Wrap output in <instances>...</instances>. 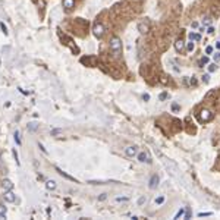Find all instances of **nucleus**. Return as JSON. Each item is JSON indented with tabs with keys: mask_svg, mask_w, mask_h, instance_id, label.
<instances>
[{
	"mask_svg": "<svg viewBox=\"0 0 220 220\" xmlns=\"http://www.w3.org/2000/svg\"><path fill=\"white\" fill-rule=\"evenodd\" d=\"M93 34L96 35L97 38H101L103 34H104V27H103L101 24H96L94 28H93Z\"/></svg>",
	"mask_w": 220,
	"mask_h": 220,
	"instance_id": "obj_4",
	"label": "nucleus"
},
{
	"mask_svg": "<svg viewBox=\"0 0 220 220\" xmlns=\"http://www.w3.org/2000/svg\"><path fill=\"white\" fill-rule=\"evenodd\" d=\"M159 182H160L159 176H157V175H153V176H151V179H150V182H148V186H150L151 189H154L156 186L159 185Z\"/></svg>",
	"mask_w": 220,
	"mask_h": 220,
	"instance_id": "obj_11",
	"label": "nucleus"
},
{
	"mask_svg": "<svg viewBox=\"0 0 220 220\" xmlns=\"http://www.w3.org/2000/svg\"><path fill=\"white\" fill-rule=\"evenodd\" d=\"M207 63H208V57H207V56H203V57L198 60V66H200V68H203L204 65H207Z\"/></svg>",
	"mask_w": 220,
	"mask_h": 220,
	"instance_id": "obj_16",
	"label": "nucleus"
},
{
	"mask_svg": "<svg viewBox=\"0 0 220 220\" xmlns=\"http://www.w3.org/2000/svg\"><path fill=\"white\" fill-rule=\"evenodd\" d=\"M0 27H1V30H3V33H4V34H7V28L4 27V24H3V22L0 24Z\"/></svg>",
	"mask_w": 220,
	"mask_h": 220,
	"instance_id": "obj_30",
	"label": "nucleus"
},
{
	"mask_svg": "<svg viewBox=\"0 0 220 220\" xmlns=\"http://www.w3.org/2000/svg\"><path fill=\"white\" fill-rule=\"evenodd\" d=\"M56 172H57V173H59L60 176H63L65 179H68V181H72V182H75V184L78 182V181H76V179L73 178V176H70V175H68L66 172H63V170H62V169H59V167H56Z\"/></svg>",
	"mask_w": 220,
	"mask_h": 220,
	"instance_id": "obj_8",
	"label": "nucleus"
},
{
	"mask_svg": "<svg viewBox=\"0 0 220 220\" xmlns=\"http://www.w3.org/2000/svg\"><path fill=\"white\" fill-rule=\"evenodd\" d=\"M128 200H129L128 197H118V198H116L118 203H120V201H128Z\"/></svg>",
	"mask_w": 220,
	"mask_h": 220,
	"instance_id": "obj_25",
	"label": "nucleus"
},
{
	"mask_svg": "<svg viewBox=\"0 0 220 220\" xmlns=\"http://www.w3.org/2000/svg\"><path fill=\"white\" fill-rule=\"evenodd\" d=\"M194 49H195V46H194V43H192V41L186 44V50H188V51H192Z\"/></svg>",
	"mask_w": 220,
	"mask_h": 220,
	"instance_id": "obj_21",
	"label": "nucleus"
},
{
	"mask_svg": "<svg viewBox=\"0 0 220 220\" xmlns=\"http://www.w3.org/2000/svg\"><path fill=\"white\" fill-rule=\"evenodd\" d=\"M185 211H186V208H185V207H182V208L176 213L175 219H176V220H178V219H184V217H185Z\"/></svg>",
	"mask_w": 220,
	"mask_h": 220,
	"instance_id": "obj_13",
	"label": "nucleus"
},
{
	"mask_svg": "<svg viewBox=\"0 0 220 220\" xmlns=\"http://www.w3.org/2000/svg\"><path fill=\"white\" fill-rule=\"evenodd\" d=\"M144 203H145V198H144V197H141V198L138 200V204L141 205V204H144Z\"/></svg>",
	"mask_w": 220,
	"mask_h": 220,
	"instance_id": "obj_34",
	"label": "nucleus"
},
{
	"mask_svg": "<svg viewBox=\"0 0 220 220\" xmlns=\"http://www.w3.org/2000/svg\"><path fill=\"white\" fill-rule=\"evenodd\" d=\"M110 50L115 53L116 57L120 54V51H122V41H120L119 37H113V38L110 40Z\"/></svg>",
	"mask_w": 220,
	"mask_h": 220,
	"instance_id": "obj_1",
	"label": "nucleus"
},
{
	"mask_svg": "<svg viewBox=\"0 0 220 220\" xmlns=\"http://www.w3.org/2000/svg\"><path fill=\"white\" fill-rule=\"evenodd\" d=\"M169 97V94L167 93H163V94H160V100H166Z\"/></svg>",
	"mask_w": 220,
	"mask_h": 220,
	"instance_id": "obj_28",
	"label": "nucleus"
},
{
	"mask_svg": "<svg viewBox=\"0 0 220 220\" xmlns=\"http://www.w3.org/2000/svg\"><path fill=\"white\" fill-rule=\"evenodd\" d=\"M1 188H3L4 191H12V189H13V182H12L10 179H3Z\"/></svg>",
	"mask_w": 220,
	"mask_h": 220,
	"instance_id": "obj_9",
	"label": "nucleus"
},
{
	"mask_svg": "<svg viewBox=\"0 0 220 220\" xmlns=\"http://www.w3.org/2000/svg\"><path fill=\"white\" fill-rule=\"evenodd\" d=\"M106 198H107V194H101V197H99V201H103Z\"/></svg>",
	"mask_w": 220,
	"mask_h": 220,
	"instance_id": "obj_33",
	"label": "nucleus"
},
{
	"mask_svg": "<svg viewBox=\"0 0 220 220\" xmlns=\"http://www.w3.org/2000/svg\"><path fill=\"white\" fill-rule=\"evenodd\" d=\"M216 49H219V50H220V41H217V43H216Z\"/></svg>",
	"mask_w": 220,
	"mask_h": 220,
	"instance_id": "obj_41",
	"label": "nucleus"
},
{
	"mask_svg": "<svg viewBox=\"0 0 220 220\" xmlns=\"http://www.w3.org/2000/svg\"><path fill=\"white\" fill-rule=\"evenodd\" d=\"M198 119L200 122H210L213 119V113L208 110V109H203L200 113H198Z\"/></svg>",
	"mask_w": 220,
	"mask_h": 220,
	"instance_id": "obj_2",
	"label": "nucleus"
},
{
	"mask_svg": "<svg viewBox=\"0 0 220 220\" xmlns=\"http://www.w3.org/2000/svg\"><path fill=\"white\" fill-rule=\"evenodd\" d=\"M192 28H198V22H192Z\"/></svg>",
	"mask_w": 220,
	"mask_h": 220,
	"instance_id": "obj_40",
	"label": "nucleus"
},
{
	"mask_svg": "<svg viewBox=\"0 0 220 220\" xmlns=\"http://www.w3.org/2000/svg\"><path fill=\"white\" fill-rule=\"evenodd\" d=\"M172 109H173V112H178V110H179V106H178V104H173Z\"/></svg>",
	"mask_w": 220,
	"mask_h": 220,
	"instance_id": "obj_35",
	"label": "nucleus"
},
{
	"mask_svg": "<svg viewBox=\"0 0 220 220\" xmlns=\"http://www.w3.org/2000/svg\"><path fill=\"white\" fill-rule=\"evenodd\" d=\"M210 24H211V18H210V16H207V18H205V19L203 21V25L205 27V25H210Z\"/></svg>",
	"mask_w": 220,
	"mask_h": 220,
	"instance_id": "obj_22",
	"label": "nucleus"
},
{
	"mask_svg": "<svg viewBox=\"0 0 220 220\" xmlns=\"http://www.w3.org/2000/svg\"><path fill=\"white\" fill-rule=\"evenodd\" d=\"M46 186H47V189H51V191H53V189H56V182H54V181H47V182H46Z\"/></svg>",
	"mask_w": 220,
	"mask_h": 220,
	"instance_id": "obj_17",
	"label": "nucleus"
},
{
	"mask_svg": "<svg viewBox=\"0 0 220 220\" xmlns=\"http://www.w3.org/2000/svg\"><path fill=\"white\" fill-rule=\"evenodd\" d=\"M13 157H15V160H16V164H19V160H18V153L13 150Z\"/></svg>",
	"mask_w": 220,
	"mask_h": 220,
	"instance_id": "obj_36",
	"label": "nucleus"
},
{
	"mask_svg": "<svg viewBox=\"0 0 220 220\" xmlns=\"http://www.w3.org/2000/svg\"><path fill=\"white\" fill-rule=\"evenodd\" d=\"M175 49H176V51H179V53H182L184 51V49H185V43H184V40H176L175 41Z\"/></svg>",
	"mask_w": 220,
	"mask_h": 220,
	"instance_id": "obj_10",
	"label": "nucleus"
},
{
	"mask_svg": "<svg viewBox=\"0 0 220 220\" xmlns=\"http://www.w3.org/2000/svg\"><path fill=\"white\" fill-rule=\"evenodd\" d=\"M214 60H216V62H219L220 60V51L217 53V54H214Z\"/></svg>",
	"mask_w": 220,
	"mask_h": 220,
	"instance_id": "obj_37",
	"label": "nucleus"
},
{
	"mask_svg": "<svg viewBox=\"0 0 220 220\" xmlns=\"http://www.w3.org/2000/svg\"><path fill=\"white\" fill-rule=\"evenodd\" d=\"M142 99H144L145 101H148V100H150V96H148V94H144V96H142Z\"/></svg>",
	"mask_w": 220,
	"mask_h": 220,
	"instance_id": "obj_38",
	"label": "nucleus"
},
{
	"mask_svg": "<svg viewBox=\"0 0 220 220\" xmlns=\"http://www.w3.org/2000/svg\"><path fill=\"white\" fill-rule=\"evenodd\" d=\"M189 84H191V85H194V87H195V85H197V79H195V78L192 76V78L189 79Z\"/></svg>",
	"mask_w": 220,
	"mask_h": 220,
	"instance_id": "obj_29",
	"label": "nucleus"
},
{
	"mask_svg": "<svg viewBox=\"0 0 220 220\" xmlns=\"http://www.w3.org/2000/svg\"><path fill=\"white\" fill-rule=\"evenodd\" d=\"M60 132H62L60 129H53V131H51V135H57V134H60Z\"/></svg>",
	"mask_w": 220,
	"mask_h": 220,
	"instance_id": "obj_31",
	"label": "nucleus"
},
{
	"mask_svg": "<svg viewBox=\"0 0 220 220\" xmlns=\"http://www.w3.org/2000/svg\"><path fill=\"white\" fill-rule=\"evenodd\" d=\"M37 128H38V125H37L35 122H31V123H28V129H30V131H33V132H34V131H37Z\"/></svg>",
	"mask_w": 220,
	"mask_h": 220,
	"instance_id": "obj_19",
	"label": "nucleus"
},
{
	"mask_svg": "<svg viewBox=\"0 0 220 220\" xmlns=\"http://www.w3.org/2000/svg\"><path fill=\"white\" fill-rule=\"evenodd\" d=\"M203 82L204 84H208V82H210V75H208V73L203 76Z\"/></svg>",
	"mask_w": 220,
	"mask_h": 220,
	"instance_id": "obj_23",
	"label": "nucleus"
},
{
	"mask_svg": "<svg viewBox=\"0 0 220 220\" xmlns=\"http://www.w3.org/2000/svg\"><path fill=\"white\" fill-rule=\"evenodd\" d=\"M6 213H7V208H6L3 204H0V217L3 219V217L6 216Z\"/></svg>",
	"mask_w": 220,
	"mask_h": 220,
	"instance_id": "obj_18",
	"label": "nucleus"
},
{
	"mask_svg": "<svg viewBox=\"0 0 220 220\" xmlns=\"http://www.w3.org/2000/svg\"><path fill=\"white\" fill-rule=\"evenodd\" d=\"M136 153H138V147L136 145H129V147L125 148V154L128 157H134V156H136Z\"/></svg>",
	"mask_w": 220,
	"mask_h": 220,
	"instance_id": "obj_7",
	"label": "nucleus"
},
{
	"mask_svg": "<svg viewBox=\"0 0 220 220\" xmlns=\"http://www.w3.org/2000/svg\"><path fill=\"white\" fill-rule=\"evenodd\" d=\"M164 201V197H159V198H156V204H163Z\"/></svg>",
	"mask_w": 220,
	"mask_h": 220,
	"instance_id": "obj_26",
	"label": "nucleus"
},
{
	"mask_svg": "<svg viewBox=\"0 0 220 220\" xmlns=\"http://www.w3.org/2000/svg\"><path fill=\"white\" fill-rule=\"evenodd\" d=\"M208 34H214V28H213V27L208 28Z\"/></svg>",
	"mask_w": 220,
	"mask_h": 220,
	"instance_id": "obj_39",
	"label": "nucleus"
},
{
	"mask_svg": "<svg viewBox=\"0 0 220 220\" xmlns=\"http://www.w3.org/2000/svg\"><path fill=\"white\" fill-rule=\"evenodd\" d=\"M217 70V65L216 63H211V65H208V72L211 73V72H216Z\"/></svg>",
	"mask_w": 220,
	"mask_h": 220,
	"instance_id": "obj_20",
	"label": "nucleus"
},
{
	"mask_svg": "<svg viewBox=\"0 0 220 220\" xmlns=\"http://www.w3.org/2000/svg\"><path fill=\"white\" fill-rule=\"evenodd\" d=\"M138 31L141 33V34H147L148 31H150V24L148 22H145V21H142V22H139L138 24Z\"/></svg>",
	"mask_w": 220,
	"mask_h": 220,
	"instance_id": "obj_5",
	"label": "nucleus"
},
{
	"mask_svg": "<svg viewBox=\"0 0 220 220\" xmlns=\"http://www.w3.org/2000/svg\"><path fill=\"white\" fill-rule=\"evenodd\" d=\"M138 160L141 161V163H151V156H150V153L148 151H141L139 154H138Z\"/></svg>",
	"mask_w": 220,
	"mask_h": 220,
	"instance_id": "obj_3",
	"label": "nucleus"
},
{
	"mask_svg": "<svg viewBox=\"0 0 220 220\" xmlns=\"http://www.w3.org/2000/svg\"><path fill=\"white\" fill-rule=\"evenodd\" d=\"M189 40H191V41H192V40H194V41H200V40H201V35L197 34V33H189Z\"/></svg>",
	"mask_w": 220,
	"mask_h": 220,
	"instance_id": "obj_14",
	"label": "nucleus"
},
{
	"mask_svg": "<svg viewBox=\"0 0 220 220\" xmlns=\"http://www.w3.org/2000/svg\"><path fill=\"white\" fill-rule=\"evenodd\" d=\"M204 216H211V213H198V217H204Z\"/></svg>",
	"mask_w": 220,
	"mask_h": 220,
	"instance_id": "obj_32",
	"label": "nucleus"
},
{
	"mask_svg": "<svg viewBox=\"0 0 220 220\" xmlns=\"http://www.w3.org/2000/svg\"><path fill=\"white\" fill-rule=\"evenodd\" d=\"M3 198H4V201H7V203H15V201H16V195H15L12 191H4Z\"/></svg>",
	"mask_w": 220,
	"mask_h": 220,
	"instance_id": "obj_6",
	"label": "nucleus"
},
{
	"mask_svg": "<svg viewBox=\"0 0 220 220\" xmlns=\"http://www.w3.org/2000/svg\"><path fill=\"white\" fill-rule=\"evenodd\" d=\"M15 141H16V144L18 145H19V144H21V139H19V132H15Z\"/></svg>",
	"mask_w": 220,
	"mask_h": 220,
	"instance_id": "obj_27",
	"label": "nucleus"
},
{
	"mask_svg": "<svg viewBox=\"0 0 220 220\" xmlns=\"http://www.w3.org/2000/svg\"><path fill=\"white\" fill-rule=\"evenodd\" d=\"M63 7L66 10H70L72 7H75V0H63Z\"/></svg>",
	"mask_w": 220,
	"mask_h": 220,
	"instance_id": "obj_12",
	"label": "nucleus"
},
{
	"mask_svg": "<svg viewBox=\"0 0 220 220\" xmlns=\"http://www.w3.org/2000/svg\"><path fill=\"white\" fill-rule=\"evenodd\" d=\"M211 53H213V47L211 46H207L205 47V54H211Z\"/></svg>",
	"mask_w": 220,
	"mask_h": 220,
	"instance_id": "obj_24",
	"label": "nucleus"
},
{
	"mask_svg": "<svg viewBox=\"0 0 220 220\" xmlns=\"http://www.w3.org/2000/svg\"><path fill=\"white\" fill-rule=\"evenodd\" d=\"M87 184H90V185H104V184H109V181H88Z\"/></svg>",
	"mask_w": 220,
	"mask_h": 220,
	"instance_id": "obj_15",
	"label": "nucleus"
}]
</instances>
